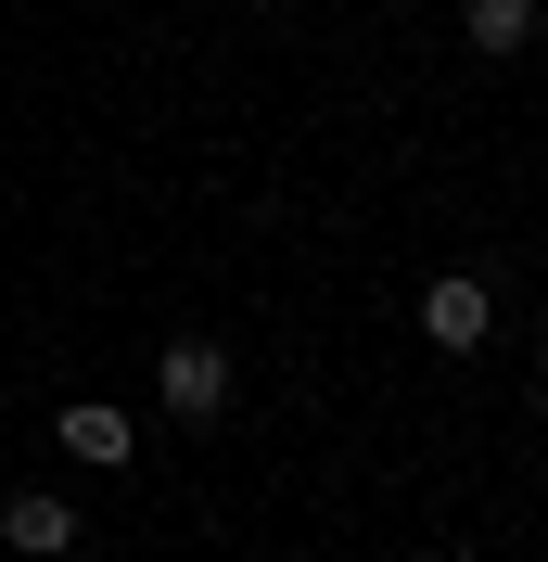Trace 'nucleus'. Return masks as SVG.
Returning <instances> with one entry per match:
<instances>
[{"instance_id":"obj_1","label":"nucleus","mask_w":548,"mask_h":562,"mask_svg":"<svg viewBox=\"0 0 548 562\" xmlns=\"http://www.w3.org/2000/svg\"><path fill=\"white\" fill-rule=\"evenodd\" d=\"M230 384H242V371H230V346H217V333H179V346H167V371H153L167 422H217V409H230Z\"/></svg>"},{"instance_id":"obj_2","label":"nucleus","mask_w":548,"mask_h":562,"mask_svg":"<svg viewBox=\"0 0 548 562\" xmlns=\"http://www.w3.org/2000/svg\"><path fill=\"white\" fill-rule=\"evenodd\" d=\"M421 333H434L446 358H472L484 333H498V294H484V269H434V281H421Z\"/></svg>"},{"instance_id":"obj_3","label":"nucleus","mask_w":548,"mask_h":562,"mask_svg":"<svg viewBox=\"0 0 548 562\" xmlns=\"http://www.w3.org/2000/svg\"><path fill=\"white\" fill-rule=\"evenodd\" d=\"M52 435H65V460H90V473H128V460H140V422L115 409V396H77Z\"/></svg>"},{"instance_id":"obj_4","label":"nucleus","mask_w":548,"mask_h":562,"mask_svg":"<svg viewBox=\"0 0 548 562\" xmlns=\"http://www.w3.org/2000/svg\"><path fill=\"white\" fill-rule=\"evenodd\" d=\"M0 537L26 562H65L77 550V498H52V486H26V498H0Z\"/></svg>"},{"instance_id":"obj_5","label":"nucleus","mask_w":548,"mask_h":562,"mask_svg":"<svg viewBox=\"0 0 548 562\" xmlns=\"http://www.w3.org/2000/svg\"><path fill=\"white\" fill-rule=\"evenodd\" d=\"M536 26H548L536 0H472V13H459V38H472L484 65H511V52H536Z\"/></svg>"},{"instance_id":"obj_6","label":"nucleus","mask_w":548,"mask_h":562,"mask_svg":"<svg viewBox=\"0 0 548 562\" xmlns=\"http://www.w3.org/2000/svg\"><path fill=\"white\" fill-rule=\"evenodd\" d=\"M536 409H548V346H536Z\"/></svg>"}]
</instances>
